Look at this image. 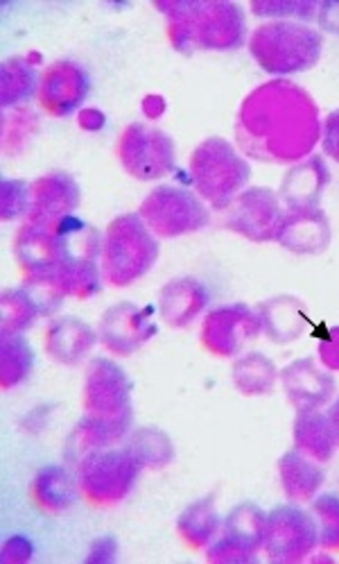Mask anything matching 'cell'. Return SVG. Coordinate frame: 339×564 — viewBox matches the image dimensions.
I'll return each mask as SVG.
<instances>
[{"mask_svg":"<svg viewBox=\"0 0 339 564\" xmlns=\"http://www.w3.org/2000/svg\"><path fill=\"white\" fill-rule=\"evenodd\" d=\"M79 123H81V128H84V130H91V132H96V130H100V128L105 126V116H102L98 109H87V111L81 113Z\"/></svg>","mask_w":339,"mask_h":564,"instance_id":"b9f144b4","label":"cell"},{"mask_svg":"<svg viewBox=\"0 0 339 564\" xmlns=\"http://www.w3.org/2000/svg\"><path fill=\"white\" fill-rule=\"evenodd\" d=\"M251 12L261 19H299V21H313L319 12V3L315 0H253Z\"/></svg>","mask_w":339,"mask_h":564,"instance_id":"836d02e7","label":"cell"},{"mask_svg":"<svg viewBox=\"0 0 339 564\" xmlns=\"http://www.w3.org/2000/svg\"><path fill=\"white\" fill-rule=\"evenodd\" d=\"M317 21L326 32L339 34V3H319Z\"/></svg>","mask_w":339,"mask_h":564,"instance_id":"60d3db41","label":"cell"},{"mask_svg":"<svg viewBox=\"0 0 339 564\" xmlns=\"http://www.w3.org/2000/svg\"><path fill=\"white\" fill-rule=\"evenodd\" d=\"M0 308H3V319H0L3 336L28 332L41 315V308L28 289H6L0 295Z\"/></svg>","mask_w":339,"mask_h":564,"instance_id":"1f68e13d","label":"cell"},{"mask_svg":"<svg viewBox=\"0 0 339 564\" xmlns=\"http://www.w3.org/2000/svg\"><path fill=\"white\" fill-rule=\"evenodd\" d=\"M326 415H328V422H330V426H332V433H335V440H337V447H339V399L332 401Z\"/></svg>","mask_w":339,"mask_h":564,"instance_id":"7bdbcfd3","label":"cell"},{"mask_svg":"<svg viewBox=\"0 0 339 564\" xmlns=\"http://www.w3.org/2000/svg\"><path fill=\"white\" fill-rule=\"evenodd\" d=\"M98 329L102 345L116 356H132L158 332L152 322V308H141L134 302H118L109 306L100 317Z\"/></svg>","mask_w":339,"mask_h":564,"instance_id":"5bb4252c","label":"cell"},{"mask_svg":"<svg viewBox=\"0 0 339 564\" xmlns=\"http://www.w3.org/2000/svg\"><path fill=\"white\" fill-rule=\"evenodd\" d=\"M317 546L319 523L310 512L294 503H283L267 512L263 549L272 562H304Z\"/></svg>","mask_w":339,"mask_h":564,"instance_id":"9c48e42d","label":"cell"},{"mask_svg":"<svg viewBox=\"0 0 339 564\" xmlns=\"http://www.w3.org/2000/svg\"><path fill=\"white\" fill-rule=\"evenodd\" d=\"M132 379L118 366L116 360L98 356L87 366L84 375L81 404L89 415H127L134 413L132 406Z\"/></svg>","mask_w":339,"mask_h":564,"instance_id":"4fadbf2b","label":"cell"},{"mask_svg":"<svg viewBox=\"0 0 339 564\" xmlns=\"http://www.w3.org/2000/svg\"><path fill=\"white\" fill-rule=\"evenodd\" d=\"M317 351H319L321 368H326L330 372H339V327H330L321 336Z\"/></svg>","mask_w":339,"mask_h":564,"instance_id":"8d00e7d4","label":"cell"},{"mask_svg":"<svg viewBox=\"0 0 339 564\" xmlns=\"http://www.w3.org/2000/svg\"><path fill=\"white\" fill-rule=\"evenodd\" d=\"M313 514L319 521V546L339 553V497L321 495L313 501Z\"/></svg>","mask_w":339,"mask_h":564,"instance_id":"e575fe53","label":"cell"},{"mask_svg":"<svg viewBox=\"0 0 339 564\" xmlns=\"http://www.w3.org/2000/svg\"><path fill=\"white\" fill-rule=\"evenodd\" d=\"M118 553V544L113 538H100L91 544V553L87 555V562H113Z\"/></svg>","mask_w":339,"mask_h":564,"instance_id":"ab89813d","label":"cell"},{"mask_svg":"<svg viewBox=\"0 0 339 564\" xmlns=\"http://www.w3.org/2000/svg\"><path fill=\"white\" fill-rule=\"evenodd\" d=\"M263 332L259 313L247 304H227L208 311L201 322L199 340L204 349L220 358L238 356Z\"/></svg>","mask_w":339,"mask_h":564,"instance_id":"7c38bea8","label":"cell"},{"mask_svg":"<svg viewBox=\"0 0 339 564\" xmlns=\"http://www.w3.org/2000/svg\"><path fill=\"white\" fill-rule=\"evenodd\" d=\"M294 449L315 458L317 463H328L335 456L337 440L328 415L321 411H296L294 417Z\"/></svg>","mask_w":339,"mask_h":564,"instance_id":"4316f807","label":"cell"},{"mask_svg":"<svg viewBox=\"0 0 339 564\" xmlns=\"http://www.w3.org/2000/svg\"><path fill=\"white\" fill-rule=\"evenodd\" d=\"M330 223L324 209H289L283 216L276 243L292 254L317 257L330 246Z\"/></svg>","mask_w":339,"mask_h":564,"instance_id":"ac0fdd59","label":"cell"},{"mask_svg":"<svg viewBox=\"0 0 339 564\" xmlns=\"http://www.w3.org/2000/svg\"><path fill=\"white\" fill-rule=\"evenodd\" d=\"M122 169L139 182H156L177 169L175 141L158 128L132 123L118 141Z\"/></svg>","mask_w":339,"mask_h":564,"instance_id":"ba28073f","label":"cell"},{"mask_svg":"<svg viewBox=\"0 0 339 564\" xmlns=\"http://www.w3.org/2000/svg\"><path fill=\"white\" fill-rule=\"evenodd\" d=\"M158 254V240L143 218L139 214H122L105 231L102 276L109 286H132L152 270Z\"/></svg>","mask_w":339,"mask_h":564,"instance_id":"277c9868","label":"cell"},{"mask_svg":"<svg viewBox=\"0 0 339 564\" xmlns=\"http://www.w3.org/2000/svg\"><path fill=\"white\" fill-rule=\"evenodd\" d=\"M124 449L143 469H163L175 458V445L170 435L156 426H143L127 435Z\"/></svg>","mask_w":339,"mask_h":564,"instance_id":"f546056e","label":"cell"},{"mask_svg":"<svg viewBox=\"0 0 339 564\" xmlns=\"http://www.w3.org/2000/svg\"><path fill=\"white\" fill-rule=\"evenodd\" d=\"M259 317L265 336L276 345H287L299 340L308 327V308L294 295H276L267 302L259 304Z\"/></svg>","mask_w":339,"mask_h":564,"instance_id":"603a6c76","label":"cell"},{"mask_svg":"<svg viewBox=\"0 0 339 564\" xmlns=\"http://www.w3.org/2000/svg\"><path fill=\"white\" fill-rule=\"evenodd\" d=\"M321 150L339 164V109L330 111L321 126Z\"/></svg>","mask_w":339,"mask_h":564,"instance_id":"74e56055","label":"cell"},{"mask_svg":"<svg viewBox=\"0 0 339 564\" xmlns=\"http://www.w3.org/2000/svg\"><path fill=\"white\" fill-rule=\"evenodd\" d=\"M265 519L261 506L244 501L238 503L222 521V535L206 551L208 562L236 564L259 562V551L265 542Z\"/></svg>","mask_w":339,"mask_h":564,"instance_id":"30bf717a","label":"cell"},{"mask_svg":"<svg viewBox=\"0 0 339 564\" xmlns=\"http://www.w3.org/2000/svg\"><path fill=\"white\" fill-rule=\"evenodd\" d=\"M330 184V171L321 154H310L304 161H296L283 175L278 197L289 209H313L319 207L321 195Z\"/></svg>","mask_w":339,"mask_h":564,"instance_id":"d6986e66","label":"cell"},{"mask_svg":"<svg viewBox=\"0 0 339 564\" xmlns=\"http://www.w3.org/2000/svg\"><path fill=\"white\" fill-rule=\"evenodd\" d=\"M79 480L62 465L41 467L32 478L30 499L41 512H64L77 501Z\"/></svg>","mask_w":339,"mask_h":564,"instance_id":"d4e9b609","label":"cell"},{"mask_svg":"<svg viewBox=\"0 0 339 564\" xmlns=\"http://www.w3.org/2000/svg\"><path fill=\"white\" fill-rule=\"evenodd\" d=\"M141 469L143 467L124 447L94 452L89 456H84L77 465L79 490L91 506H116L130 497Z\"/></svg>","mask_w":339,"mask_h":564,"instance_id":"8992f818","label":"cell"},{"mask_svg":"<svg viewBox=\"0 0 339 564\" xmlns=\"http://www.w3.org/2000/svg\"><path fill=\"white\" fill-rule=\"evenodd\" d=\"M89 96V75L77 62H53L39 85V105L51 116H68L81 107Z\"/></svg>","mask_w":339,"mask_h":564,"instance_id":"9a60e30c","label":"cell"},{"mask_svg":"<svg viewBox=\"0 0 339 564\" xmlns=\"http://www.w3.org/2000/svg\"><path fill=\"white\" fill-rule=\"evenodd\" d=\"M96 329L75 315L53 319L46 329V351L59 366H77L98 343Z\"/></svg>","mask_w":339,"mask_h":564,"instance_id":"7402d4cb","label":"cell"},{"mask_svg":"<svg viewBox=\"0 0 339 564\" xmlns=\"http://www.w3.org/2000/svg\"><path fill=\"white\" fill-rule=\"evenodd\" d=\"M34 368V351L30 343L19 336H3L0 340V386L6 390L23 383Z\"/></svg>","mask_w":339,"mask_h":564,"instance_id":"4dcf8cb0","label":"cell"},{"mask_svg":"<svg viewBox=\"0 0 339 564\" xmlns=\"http://www.w3.org/2000/svg\"><path fill=\"white\" fill-rule=\"evenodd\" d=\"M190 177L197 195L225 212L249 184L251 166L227 139L208 137L190 154Z\"/></svg>","mask_w":339,"mask_h":564,"instance_id":"5b68a950","label":"cell"},{"mask_svg":"<svg viewBox=\"0 0 339 564\" xmlns=\"http://www.w3.org/2000/svg\"><path fill=\"white\" fill-rule=\"evenodd\" d=\"M278 478L289 501L306 503L313 501L321 490L326 471L315 458L302 454L299 449H292L278 458Z\"/></svg>","mask_w":339,"mask_h":564,"instance_id":"cb8c5ba5","label":"cell"},{"mask_svg":"<svg viewBox=\"0 0 339 564\" xmlns=\"http://www.w3.org/2000/svg\"><path fill=\"white\" fill-rule=\"evenodd\" d=\"M324 51L321 32L299 21H270L249 36V53L256 64L276 77L313 68Z\"/></svg>","mask_w":339,"mask_h":564,"instance_id":"3957f363","label":"cell"},{"mask_svg":"<svg viewBox=\"0 0 339 564\" xmlns=\"http://www.w3.org/2000/svg\"><path fill=\"white\" fill-rule=\"evenodd\" d=\"M231 377L236 388L244 397H263L274 390L278 370L274 360L267 358L263 351H249L233 362Z\"/></svg>","mask_w":339,"mask_h":564,"instance_id":"83f0119b","label":"cell"},{"mask_svg":"<svg viewBox=\"0 0 339 564\" xmlns=\"http://www.w3.org/2000/svg\"><path fill=\"white\" fill-rule=\"evenodd\" d=\"M30 184L25 180L3 177V182H0V216H3V220H19L30 214Z\"/></svg>","mask_w":339,"mask_h":564,"instance_id":"d590c367","label":"cell"},{"mask_svg":"<svg viewBox=\"0 0 339 564\" xmlns=\"http://www.w3.org/2000/svg\"><path fill=\"white\" fill-rule=\"evenodd\" d=\"M134 426V413L105 417V415H84L66 440V460L79 465L84 456L100 449H111L118 442L127 440Z\"/></svg>","mask_w":339,"mask_h":564,"instance_id":"e0dca14e","label":"cell"},{"mask_svg":"<svg viewBox=\"0 0 339 564\" xmlns=\"http://www.w3.org/2000/svg\"><path fill=\"white\" fill-rule=\"evenodd\" d=\"M278 377L285 397L296 411H319L335 397L332 375L319 368L310 356L296 358Z\"/></svg>","mask_w":339,"mask_h":564,"instance_id":"2e32d148","label":"cell"},{"mask_svg":"<svg viewBox=\"0 0 339 564\" xmlns=\"http://www.w3.org/2000/svg\"><path fill=\"white\" fill-rule=\"evenodd\" d=\"M321 139L315 98L287 77H274L253 89L236 116V143L261 164H296L313 154Z\"/></svg>","mask_w":339,"mask_h":564,"instance_id":"6da1fadb","label":"cell"},{"mask_svg":"<svg viewBox=\"0 0 339 564\" xmlns=\"http://www.w3.org/2000/svg\"><path fill=\"white\" fill-rule=\"evenodd\" d=\"M167 19V39L182 55L197 51H238L247 44V14L225 0H170L154 3Z\"/></svg>","mask_w":339,"mask_h":564,"instance_id":"7a4b0ae2","label":"cell"},{"mask_svg":"<svg viewBox=\"0 0 339 564\" xmlns=\"http://www.w3.org/2000/svg\"><path fill=\"white\" fill-rule=\"evenodd\" d=\"M139 216L158 238H179L195 234L210 223V212L201 197L188 188L163 184L147 193Z\"/></svg>","mask_w":339,"mask_h":564,"instance_id":"52a82bcc","label":"cell"},{"mask_svg":"<svg viewBox=\"0 0 339 564\" xmlns=\"http://www.w3.org/2000/svg\"><path fill=\"white\" fill-rule=\"evenodd\" d=\"M177 533L182 542L193 549H208L222 533V519L216 510V492L190 503L177 519Z\"/></svg>","mask_w":339,"mask_h":564,"instance_id":"484cf974","label":"cell"},{"mask_svg":"<svg viewBox=\"0 0 339 564\" xmlns=\"http://www.w3.org/2000/svg\"><path fill=\"white\" fill-rule=\"evenodd\" d=\"M208 306V289L195 276H175L158 293V315L170 329H186Z\"/></svg>","mask_w":339,"mask_h":564,"instance_id":"44dd1931","label":"cell"},{"mask_svg":"<svg viewBox=\"0 0 339 564\" xmlns=\"http://www.w3.org/2000/svg\"><path fill=\"white\" fill-rule=\"evenodd\" d=\"M283 203L276 191L251 186L242 191L227 209L225 227L251 243H272L283 223Z\"/></svg>","mask_w":339,"mask_h":564,"instance_id":"8fae6325","label":"cell"},{"mask_svg":"<svg viewBox=\"0 0 339 564\" xmlns=\"http://www.w3.org/2000/svg\"><path fill=\"white\" fill-rule=\"evenodd\" d=\"M39 73L36 66L25 57H10L0 68V107L10 109L28 102L39 94Z\"/></svg>","mask_w":339,"mask_h":564,"instance_id":"f1b7e54d","label":"cell"},{"mask_svg":"<svg viewBox=\"0 0 339 564\" xmlns=\"http://www.w3.org/2000/svg\"><path fill=\"white\" fill-rule=\"evenodd\" d=\"M30 197L32 218H51L59 220L66 216H73L79 209L81 191L77 180L70 173L55 171L48 175H41L30 184Z\"/></svg>","mask_w":339,"mask_h":564,"instance_id":"ffe728a7","label":"cell"},{"mask_svg":"<svg viewBox=\"0 0 339 564\" xmlns=\"http://www.w3.org/2000/svg\"><path fill=\"white\" fill-rule=\"evenodd\" d=\"M39 128V118L32 109L21 107L12 113H3V150L6 154H17L34 137Z\"/></svg>","mask_w":339,"mask_h":564,"instance_id":"d6a6232c","label":"cell"},{"mask_svg":"<svg viewBox=\"0 0 339 564\" xmlns=\"http://www.w3.org/2000/svg\"><path fill=\"white\" fill-rule=\"evenodd\" d=\"M34 549H32V542L17 535V538H10L3 546V562H12V564H21V562H28L32 557Z\"/></svg>","mask_w":339,"mask_h":564,"instance_id":"f35d334b","label":"cell"}]
</instances>
